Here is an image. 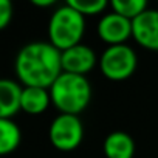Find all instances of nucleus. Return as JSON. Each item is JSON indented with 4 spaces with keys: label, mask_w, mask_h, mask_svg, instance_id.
<instances>
[{
    "label": "nucleus",
    "mask_w": 158,
    "mask_h": 158,
    "mask_svg": "<svg viewBox=\"0 0 158 158\" xmlns=\"http://www.w3.org/2000/svg\"><path fill=\"white\" fill-rule=\"evenodd\" d=\"M14 70L23 87L50 89L62 73L60 51L50 42H30L19 50Z\"/></svg>",
    "instance_id": "1"
},
{
    "label": "nucleus",
    "mask_w": 158,
    "mask_h": 158,
    "mask_svg": "<svg viewBox=\"0 0 158 158\" xmlns=\"http://www.w3.org/2000/svg\"><path fill=\"white\" fill-rule=\"evenodd\" d=\"M51 104L60 112L77 115L84 112L92 99V85L89 79L81 74L62 71L48 89Z\"/></svg>",
    "instance_id": "2"
},
{
    "label": "nucleus",
    "mask_w": 158,
    "mask_h": 158,
    "mask_svg": "<svg viewBox=\"0 0 158 158\" xmlns=\"http://www.w3.org/2000/svg\"><path fill=\"white\" fill-rule=\"evenodd\" d=\"M85 33V17L68 3L54 10L48 20L50 44L59 51L79 45Z\"/></svg>",
    "instance_id": "3"
},
{
    "label": "nucleus",
    "mask_w": 158,
    "mask_h": 158,
    "mask_svg": "<svg viewBox=\"0 0 158 158\" xmlns=\"http://www.w3.org/2000/svg\"><path fill=\"white\" fill-rule=\"evenodd\" d=\"M138 65V56L132 47L127 44L112 45L104 50L99 57V68L104 77L119 82L129 79Z\"/></svg>",
    "instance_id": "4"
},
{
    "label": "nucleus",
    "mask_w": 158,
    "mask_h": 158,
    "mask_svg": "<svg viewBox=\"0 0 158 158\" xmlns=\"http://www.w3.org/2000/svg\"><path fill=\"white\" fill-rule=\"evenodd\" d=\"M48 138L54 149L71 152L81 146L84 139V126L77 115L59 113L48 127Z\"/></svg>",
    "instance_id": "5"
},
{
    "label": "nucleus",
    "mask_w": 158,
    "mask_h": 158,
    "mask_svg": "<svg viewBox=\"0 0 158 158\" xmlns=\"http://www.w3.org/2000/svg\"><path fill=\"white\" fill-rule=\"evenodd\" d=\"M98 36L102 42L112 45H123L132 37V20L110 11L98 22Z\"/></svg>",
    "instance_id": "6"
},
{
    "label": "nucleus",
    "mask_w": 158,
    "mask_h": 158,
    "mask_svg": "<svg viewBox=\"0 0 158 158\" xmlns=\"http://www.w3.org/2000/svg\"><path fill=\"white\" fill-rule=\"evenodd\" d=\"M132 37L143 48L158 51V10L147 8L132 20Z\"/></svg>",
    "instance_id": "7"
},
{
    "label": "nucleus",
    "mask_w": 158,
    "mask_h": 158,
    "mask_svg": "<svg viewBox=\"0 0 158 158\" xmlns=\"http://www.w3.org/2000/svg\"><path fill=\"white\" fill-rule=\"evenodd\" d=\"M62 71L85 76L96 65V53L89 45L79 44L68 50L60 51Z\"/></svg>",
    "instance_id": "8"
},
{
    "label": "nucleus",
    "mask_w": 158,
    "mask_h": 158,
    "mask_svg": "<svg viewBox=\"0 0 158 158\" xmlns=\"http://www.w3.org/2000/svg\"><path fill=\"white\" fill-rule=\"evenodd\" d=\"M102 150L106 158H133L136 146L129 133L116 130L106 136Z\"/></svg>",
    "instance_id": "9"
},
{
    "label": "nucleus",
    "mask_w": 158,
    "mask_h": 158,
    "mask_svg": "<svg viewBox=\"0 0 158 158\" xmlns=\"http://www.w3.org/2000/svg\"><path fill=\"white\" fill-rule=\"evenodd\" d=\"M22 85L13 79H0V118L11 119L20 110Z\"/></svg>",
    "instance_id": "10"
},
{
    "label": "nucleus",
    "mask_w": 158,
    "mask_h": 158,
    "mask_svg": "<svg viewBox=\"0 0 158 158\" xmlns=\"http://www.w3.org/2000/svg\"><path fill=\"white\" fill-rule=\"evenodd\" d=\"M51 104L48 89L42 87H22L20 110L28 115H40Z\"/></svg>",
    "instance_id": "11"
},
{
    "label": "nucleus",
    "mask_w": 158,
    "mask_h": 158,
    "mask_svg": "<svg viewBox=\"0 0 158 158\" xmlns=\"http://www.w3.org/2000/svg\"><path fill=\"white\" fill-rule=\"evenodd\" d=\"M22 141V132L13 119L0 118V156L13 153Z\"/></svg>",
    "instance_id": "12"
},
{
    "label": "nucleus",
    "mask_w": 158,
    "mask_h": 158,
    "mask_svg": "<svg viewBox=\"0 0 158 158\" xmlns=\"http://www.w3.org/2000/svg\"><path fill=\"white\" fill-rule=\"evenodd\" d=\"M149 6L146 0H112L110 2V10L129 20H135Z\"/></svg>",
    "instance_id": "13"
},
{
    "label": "nucleus",
    "mask_w": 158,
    "mask_h": 158,
    "mask_svg": "<svg viewBox=\"0 0 158 158\" xmlns=\"http://www.w3.org/2000/svg\"><path fill=\"white\" fill-rule=\"evenodd\" d=\"M67 3L73 6L77 13H81L84 17L101 14L107 10V6H110V3L106 0H68Z\"/></svg>",
    "instance_id": "14"
},
{
    "label": "nucleus",
    "mask_w": 158,
    "mask_h": 158,
    "mask_svg": "<svg viewBox=\"0 0 158 158\" xmlns=\"http://www.w3.org/2000/svg\"><path fill=\"white\" fill-rule=\"evenodd\" d=\"M13 19V3L10 0H0V31L5 30Z\"/></svg>",
    "instance_id": "15"
},
{
    "label": "nucleus",
    "mask_w": 158,
    "mask_h": 158,
    "mask_svg": "<svg viewBox=\"0 0 158 158\" xmlns=\"http://www.w3.org/2000/svg\"><path fill=\"white\" fill-rule=\"evenodd\" d=\"M31 3L39 8H47V6H53L56 2L54 0H31Z\"/></svg>",
    "instance_id": "16"
}]
</instances>
